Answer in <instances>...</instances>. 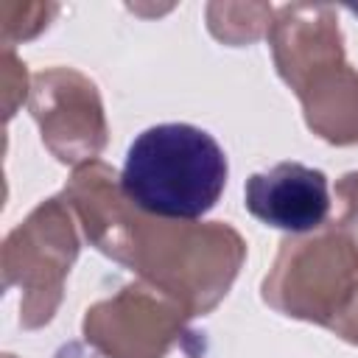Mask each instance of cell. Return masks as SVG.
Segmentation results:
<instances>
[{
	"label": "cell",
	"instance_id": "obj_3",
	"mask_svg": "<svg viewBox=\"0 0 358 358\" xmlns=\"http://www.w3.org/2000/svg\"><path fill=\"white\" fill-rule=\"evenodd\" d=\"M350 11H355V14H358V3H352V6H350Z\"/></svg>",
	"mask_w": 358,
	"mask_h": 358
},
{
	"label": "cell",
	"instance_id": "obj_1",
	"mask_svg": "<svg viewBox=\"0 0 358 358\" xmlns=\"http://www.w3.org/2000/svg\"><path fill=\"white\" fill-rule=\"evenodd\" d=\"M227 171L224 148L210 131L190 123H159L129 145L120 187L151 215L193 221L215 207Z\"/></svg>",
	"mask_w": 358,
	"mask_h": 358
},
{
	"label": "cell",
	"instance_id": "obj_2",
	"mask_svg": "<svg viewBox=\"0 0 358 358\" xmlns=\"http://www.w3.org/2000/svg\"><path fill=\"white\" fill-rule=\"evenodd\" d=\"M243 193L255 218L285 232L316 229L330 213L327 176L302 162H277L252 173Z\"/></svg>",
	"mask_w": 358,
	"mask_h": 358
}]
</instances>
